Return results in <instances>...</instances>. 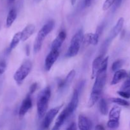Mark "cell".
Listing matches in <instances>:
<instances>
[{"label":"cell","instance_id":"d6986e66","mask_svg":"<svg viewBox=\"0 0 130 130\" xmlns=\"http://www.w3.org/2000/svg\"><path fill=\"white\" fill-rule=\"evenodd\" d=\"M75 71L74 69L71 70L70 72L68 73V74L67 75V76L66 77V78L64 80V84H63V88H62V90H66L70 86V85H71V83H72L74 77L75 76Z\"/></svg>","mask_w":130,"mask_h":130},{"label":"cell","instance_id":"9c48e42d","mask_svg":"<svg viewBox=\"0 0 130 130\" xmlns=\"http://www.w3.org/2000/svg\"><path fill=\"white\" fill-rule=\"evenodd\" d=\"M32 107V100L31 99L30 95H28L25 99L22 101L20 106V109L19 112V118L22 119L24 118V116L26 114V113L29 111V109Z\"/></svg>","mask_w":130,"mask_h":130},{"label":"cell","instance_id":"83f0119b","mask_svg":"<svg viewBox=\"0 0 130 130\" xmlns=\"http://www.w3.org/2000/svg\"><path fill=\"white\" fill-rule=\"evenodd\" d=\"M117 93L124 99H130V90H121L117 91Z\"/></svg>","mask_w":130,"mask_h":130},{"label":"cell","instance_id":"5bb4252c","mask_svg":"<svg viewBox=\"0 0 130 130\" xmlns=\"http://www.w3.org/2000/svg\"><path fill=\"white\" fill-rule=\"evenodd\" d=\"M127 76V72L124 69L117 70L115 72L114 75L113 76L112 81H111V85H115L121 82L122 79L126 78Z\"/></svg>","mask_w":130,"mask_h":130},{"label":"cell","instance_id":"2e32d148","mask_svg":"<svg viewBox=\"0 0 130 130\" xmlns=\"http://www.w3.org/2000/svg\"><path fill=\"white\" fill-rule=\"evenodd\" d=\"M124 22V19L122 17H121L118 20H117V23H116L115 25H114V27H113V29H112V31H111L110 38V39H113V38H115V37L121 32V31L122 30V27H123Z\"/></svg>","mask_w":130,"mask_h":130},{"label":"cell","instance_id":"74e56055","mask_svg":"<svg viewBox=\"0 0 130 130\" xmlns=\"http://www.w3.org/2000/svg\"><path fill=\"white\" fill-rule=\"evenodd\" d=\"M36 1H38V2H39V1H42V0H36Z\"/></svg>","mask_w":130,"mask_h":130},{"label":"cell","instance_id":"3957f363","mask_svg":"<svg viewBox=\"0 0 130 130\" xmlns=\"http://www.w3.org/2000/svg\"><path fill=\"white\" fill-rule=\"evenodd\" d=\"M54 24L55 23L53 20H49L39 30L34 42L33 50H34V53H38L42 49V44H43V41L45 40V38L52 31L54 27Z\"/></svg>","mask_w":130,"mask_h":130},{"label":"cell","instance_id":"4dcf8cb0","mask_svg":"<svg viewBox=\"0 0 130 130\" xmlns=\"http://www.w3.org/2000/svg\"><path fill=\"white\" fill-rule=\"evenodd\" d=\"M122 0H115L114 4H113V10H116L120 6V5H121V3H122Z\"/></svg>","mask_w":130,"mask_h":130},{"label":"cell","instance_id":"7402d4cb","mask_svg":"<svg viewBox=\"0 0 130 130\" xmlns=\"http://www.w3.org/2000/svg\"><path fill=\"white\" fill-rule=\"evenodd\" d=\"M99 110L103 116H105L108 112V107L107 101L104 99H101L99 102Z\"/></svg>","mask_w":130,"mask_h":130},{"label":"cell","instance_id":"6da1fadb","mask_svg":"<svg viewBox=\"0 0 130 130\" xmlns=\"http://www.w3.org/2000/svg\"><path fill=\"white\" fill-rule=\"evenodd\" d=\"M108 57L103 60L101 67L95 77V81L92 89L91 93L88 101V107H92L98 102L101 95L107 79V71L108 67Z\"/></svg>","mask_w":130,"mask_h":130},{"label":"cell","instance_id":"ffe728a7","mask_svg":"<svg viewBox=\"0 0 130 130\" xmlns=\"http://www.w3.org/2000/svg\"><path fill=\"white\" fill-rule=\"evenodd\" d=\"M17 15V11L15 9H11L10 10L8 14L6 21V25L7 27H10L11 26L14 22L16 19Z\"/></svg>","mask_w":130,"mask_h":130},{"label":"cell","instance_id":"8fae6325","mask_svg":"<svg viewBox=\"0 0 130 130\" xmlns=\"http://www.w3.org/2000/svg\"><path fill=\"white\" fill-rule=\"evenodd\" d=\"M79 96H80V90L78 88H75L73 93L71 101L68 105V107L72 114L75 112V110H76L78 105H79Z\"/></svg>","mask_w":130,"mask_h":130},{"label":"cell","instance_id":"603a6c76","mask_svg":"<svg viewBox=\"0 0 130 130\" xmlns=\"http://www.w3.org/2000/svg\"><path fill=\"white\" fill-rule=\"evenodd\" d=\"M110 101L114 104H117V105H121V106L127 107L129 105V103L127 100L120 99V98H112V99H110Z\"/></svg>","mask_w":130,"mask_h":130},{"label":"cell","instance_id":"7a4b0ae2","mask_svg":"<svg viewBox=\"0 0 130 130\" xmlns=\"http://www.w3.org/2000/svg\"><path fill=\"white\" fill-rule=\"evenodd\" d=\"M51 96V90L49 86L45 88L38 95L36 107L38 117L42 118L45 116L48 109V103Z\"/></svg>","mask_w":130,"mask_h":130},{"label":"cell","instance_id":"e0dca14e","mask_svg":"<svg viewBox=\"0 0 130 130\" xmlns=\"http://www.w3.org/2000/svg\"><path fill=\"white\" fill-rule=\"evenodd\" d=\"M103 60V55H99L94 60L93 62V66H92V76L91 78L94 79L96 76L97 73H98V71L99 70L101 67V64Z\"/></svg>","mask_w":130,"mask_h":130},{"label":"cell","instance_id":"f1b7e54d","mask_svg":"<svg viewBox=\"0 0 130 130\" xmlns=\"http://www.w3.org/2000/svg\"><path fill=\"white\" fill-rule=\"evenodd\" d=\"M6 69V62L5 60H0V77L2 76L5 72Z\"/></svg>","mask_w":130,"mask_h":130},{"label":"cell","instance_id":"1f68e13d","mask_svg":"<svg viewBox=\"0 0 130 130\" xmlns=\"http://www.w3.org/2000/svg\"><path fill=\"white\" fill-rule=\"evenodd\" d=\"M76 124H75V123H72L71 124V125L70 126L68 127V128H67V129H68V130H75L76 129Z\"/></svg>","mask_w":130,"mask_h":130},{"label":"cell","instance_id":"277c9868","mask_svg":"<svg viewBox=\"0 0 130 130\" xmlns=\"http://www.w3.org/2000/svg\"><path fill=\"white\" fill-rule=\"evenodd\" d=\"M83 37H84V32L82 29H80L78 30L73 38H71L70 44L68 49L67 53H66V57H73L76 56L80 50V45L82 42Z\"/></svg>","mask_w":130,"mask_h":130},{"label":"cell","instance_id":"cb8c5ba5","mask_svg":"<svg viewBox=\"0 0 130 130\" xmlns=\"http://www.w3.org/2000/svg\"><path fill=\"white\" fill-rule=\"evenodd\" d=\"M124 63V61L121 59H119L115 61L113 63H112V70L113 72H115L117 70L121 69V68L122 67V65Z\"/></svg>","mask_w":130,"mask_h":130},{"label":"cell","instance_id":"30bf717a","mask_svg":"<svg viewBox=\"0 0 130 130\" xmlns=\"http://www.w3.org/2000/svg\"><path fill=\"white\" fill-rule=\"evenodd\" d=\"M99 34L96 32L94 34L93 33H87L85 35H84L82 39V43L84 44L89 45V44H93V45H96L99 41Z\"/></svg>","mask_w":130,"mask_h":130},{"label":"cell","instance_id":"d6a6232c","mask_svg":"<svg viewBox=\"0 0 130 130\" xmlns=\"http://www.w3.org/2000/svg\"><path fill=\"white\" fill-rule=\"evenodd\" d=\"M91 5V0H84V5L86 7H89Z\"/></svg>","mask_w":130,"mask_h":130},{"label":"cell","instance_id":"8d00e7d4","mask_svg":"<svg viewBox=\"0 0 130 130\" xmlns=\"http://www.w3.org/2000/svg\"><path fill=\"white\" fill-rule=\"evenodd\" d=\"M15 1V0H10V2H13V1Z\"/></svg>","mask_w":130,"mask_h":130},{"label":"cell","instance_id":"836d02e7","mask_svg":"<svg viewBox=\"0 0 130 130\" xmlns=\"http://www.w3.org/2000/svg\"><path fill=\"white\" fill-rule=\"evenodd\" d=\"M95 128L96 129H98V130H103V129H104V128H103V127L101 125H100V124H98V125L96 126Z\"/></svg>","mask_w":130,"mask_h":130},{"label":"cell","instance_id":"ba28073f","mask_svg":"<svg viewBox=\"0 0 130 130\" xmlns=\"http://www.w3.org/2000/svg\"><path fill=\"white\" fill-rule=\"evenodd\" d=\"M72 114L71 112L70 111V109L68 108V107H66L64 110H62L60 114L59 115L58 118H57V120H56V123H55V125L54 126V128H52L53 129H58L62 126V124L65 123V121H66V119L70 116Z\"/></svg>","mask_w":130,"mask_h":130},{"label":"cell","instance_id":"44dd1931","mask_svg":"<svg viewBox=\"0 0 130 130\" xmlns=\"http://www.w3.org/2000/svg\"><path fill=\"white\" fill-rule=\"evenodd\" d=\"M20 41H21V32H18L16 34H15V35L13 37L11 43H10V46H9V50L11 51L13 49H14L18 45Z\"/></svg>","mask_w":130,"mask_h":130},{"label":"cell","instance_id":"5b68a950","mask_svg":"<svg viewBox=\"0 0 130 130\" xmlns=\"http://www.w3.org/2000/svg\"><path fill=\"white\" fill-rule=\"evenodd\" d=\"M32 67H33V64H32L31 61L29 60H26L17 70L14 75V79L18 85L22 84L23 81L30 73Z\"/></svg>","mask_w":130,"mask_h":130},{"label":"cell","instance_id":"52a82bcc","mask_svg":"<svg viewBox=\"0 0 130 130\" xmlns=\"http://www.w3.org/2000/svg\"><path fill=\"white\" fill-rule=\"evenodd\" d=\"M59 56V50L51 49V51L47 56L45 61V69L47 71H49L51 69L52 67Z\"/></svg>","mask_w":130,"mask_h":130},{"label":"cell","instance_id":"d4e9b609","mask_svg":"<svg viewBox=\"0 0 130 130\" xmlns=\"http://www.w3.org/2000/svg\"><path fill=\"white\" fill-rule=\"evenodd\" d=\"M107 126L110 129H117L119 126V121L109 119L107 122Z\"/></svg>","mask_w":130,"mask_h":130},{"label":"cell","instance_id":"ac0fdd59","mask_svg":"<svg viewBox=\"0 0 130 130\" xmlns=\"http://www.w3.org/2000/svg\"><path fill=\"white\" fill-rule=\"evenodd\" d=\"M121 113V108L118 105H115L109 112V119L119 121Z\"/></svg>","mask_w":130,"mask_h":130},{"label":"cell","instance_id":"9a60e30c","mask_svg":"<svg viewBox=\"0 0 130 130\" xmlns=\"http://www.w3.org/2000/svg\"><path fill=\"white\" fill-rule=\"evenodd\" d=\"M35 30V26L33 24H29L21 31V41H25L29 39Z\"/></svg>","mask_w":130,"mask_h":130},{"label":"cell","instance_id":"4316f807","mask_svg":"<svg viewBox=\"0 0 130 130\" xmlns=\"http://www.w3.org/2000/svg\"><path fill=\"white\" fill-rule=\"evenodd\" d=\"M115 0H105L103 5V10L104 11L108 10L114 4Z\"/></svg>","mask_w":130,"mask_h":130},{"label":"cell","instance_id":"8992f818","mask_svg":"<svg viewBox=\"0 0 130 130\" xmlns=\"http://www.w3.org/2000/svg\"><path fill=\"white\" fill-rule=\"evenodd\" d=\"M62 106H63V105H61L59 106L56 107L51 109L47 112H46L45 115L44 119H43L42 124V126L43 129L48 128V127L50 126L51 123L53 121L54 118L58 114L59 112L60 111V109L62 107Z\"/></svg>","mask_w":130,"mask_h":130},{"label":"cell","instance_id":"484cf974","mask_svg":"<svg viewBox=\"0 0 130 130\" xmlns=\"http://www.w3.org/2000/svg\"><path fill=\"white\" fill-rule=\"evenodd\" d=\"M121 90H130V72L127 76V79L121 86Z\"/></svg>","mask_w":130,"mask_h":130},{"label":"cell","instance_id":"4fadbf2b","mask_svg":"<svg viewBox=\"0 0 130 130\" xmlns=\"http://www.w3.org/2000/svg\"><path fill=\"white\" fill-rule=\"evenodd\" d=\"M78 126L80 130H88L91 128L92 123L86 116L81 114L78 119Z\"/></svg>","mask_w":130,"mask_h":130},{"label":"cell","instance_id":"e575fe53","mask_svg":"<svg viewBox=\"0 0 130 130\" xmlns=\"http://www.w3.org/2000/svg\"><path fill=\"white\" fill-rule=\"evenodd\" d=\"M25 50H26V54H27V55H29V46H26V47H25Z\"/></svg>","mask_w":130,"mask_h":130},{"label":"cell","instance_id":"7c38bea8","mask_svg":"<svg viewBox=\"0 0 130 130\" xmlns=\"http://www.w3.org/2000/svg\"><path fill=\"white\" fill-rule=\"evenodd\" d=\"M66 38V33L64 30H61L56 39L52 41L51 44V49L59 50L62 46V43L64 41Z\"/></svg>","mask_w":130,"mask_h":130},{"label":"cell","instance_id":"d590c367","mask_svg":"<svg viewBox=\"0 0 130 130\" xmlns=\"http://www.w3.org/2000/svg\"><path fill=\"white\" fill-rule=\"evenodd\" d=\"M76 0H70V2H71V4L73 5H73H75V3H76Z\"/></svg>","mask_w":130,"mask_h":130},{"label":"cell","instance_id":"f546056e","mask_svg":"<svg viewBox=\"0 0 130 130\" xmlns=\"http://www.w3.org/2000/svg\"><path fill=\"white\" fill-rule=\"evenodd\" d=\"M37 87H38V84L36 83H34L32 84L30 87H29V91L28 95H30L31 96V95H33L35 92L36 90Z\"/></svg>","mask_w":130,"mask_h":130}]
</instances>
